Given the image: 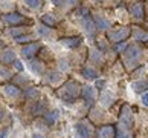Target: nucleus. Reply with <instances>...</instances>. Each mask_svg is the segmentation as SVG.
I'll use <instances>...</instances> for the list:
<instances>
[{"label": "nucleus", "instance_id": "obj_20", "mask_svg": "<svg viewBox=\"0 0 148 138\" xmlns=\"http://www.w3.org/2000/svg\"><path fill=\"white\" fill-rule=\"evenodd\" d=\"M34 115H41V114H46V103L45 101H40V103H35L34 104V107H32V110H31Z\"/></svg>", "mask_w": 148, "mask_h": 138}, {"label": "nucleus", "instance_id": "obj_34", "mask_svg": "<svg viewBox=\"0 0 148 138\" xmlns=\"http://www.w3.org/2000/svg\"><path fill=\"white\" fill-rule=\"evenodd\" d=\"M142 103H144L145 106H148V92H147V94H144V95H142Z\"/></svg>", "mask_w": 148, "mask_h": 138}, {"label": "nucleus", "instance_id": "obj_4", "mask_svg": "<svg viewBox=\"0 0 148 138\" xmlns=\"http://www.w3.org/2000/svg\"><path fill=\"white\" fill-rule=\"evenodd\" d=\"M125 64L127 66H138L139 63V58L142 57V49L138 48V46H128L127 49H125Z\"/></svg>", "mask_w": 148, "mask_h": 138}, {"label": "nucleus", "instance_id": "obj_6", "mask_svg": "<svg viewBox=\"0 0 148 138\" xmlns=\"http://www.w3.org/2000/svg\"><path fill=\"white\" fill-rule=\"evenodd\" d=\"M128 11H130V14L133 15L134 19H138V20H142L145 17V9H144V3H142V2L130 3L128 5Z\"/></svg>", "mask_w": 148, "mask_h": 138}, {"label": "nucleus", "instance_id": "obj_32", "mask_svg": "<svg viewBox=\"0 0 148 138\" xmlns=\"http://www.w3.org/2000/svg\"><path fill=\"white\" fill-rule=\"evenodd\" d=\"M90 55H92V58H93V60H96V62H99V58H101V54L98 52V51H92V54H90Z\"/></svg>", "mask_w": 148, "mask_h": 138}, {"label": "nucleus", "instance_id": "obj_2", "mask_svg": "<svg viewBox=\"0 0 148 138\" xmlns=\"http://www.w3.org/2000/svg\"><path fill=\"white\" fill-rule=\"evenodd\" d=\"M75 137L76 138H93L95 137V128L89 120H81L75 126Z\"/></svg>", "mask_w": 148, "mask_h": 138}, {"label": "nucleus", "instance_id": "obj_21", "mask_svg": "<svg viewBox=\"0 0 148 138\" xmlns=\"http://www.w3.org/2000/svg\"><path fill=\"white\" fill-rule=\"evenodd\" d=\"M41 21L45 23L46 26H49V28H53V26H57V23H58V20L53 17L52 14H46V15H43L41 17Z\"/></svg>", "mask_w": 148, "mask_h": 138}, {"label": "nucleus", "instance_id": "obj_14", "mask_svg": "<svg viewBox=\"0 0 148 138\" xmlns=\"http://www.w3.org/2000/svg\"><path fill=\"white\" fill-rule=\"evenodd\" d=\"M81 25L84 26V29L87 31V34H93V32H95L96 25H95V21H93V19H90L89 14L83 15V19H81Z\"/></svg>", "mask_w": 148, "mask_h": 138}, {"label": "nucleus", "instance_id": "obj_27", "mask_svg": "<svg viewBox=\"0 0 148 138\" xmlns=\"http://www.w3.org/2000/svg\"><path fill=\"white\" fill-rule=\"evenodd\" d=\"M25 32H26V29H25V28H21V26H17V28H12V29H11V34H12L15 38L20 37V35H23Z\"/></svg>", "mask_w": 148, "mask_h": 138}, {"label": "nucleus", "instance_id": "obj_11", "mask_svg": "<svg viewBox=\"0 0 148 138\" xmlns=\"http://www.w3.org/2000/svg\"><path fill=\"white\" fill-rule=\"evenodd\" d=\"M121 123H122V128L130 129L133 126V114L130 112V107L125 106L122 109V118H121Z\"/></svg>", "mask_w": 148, "mask_h": 138}, {"label": "nucleus", "instance_id": "obj_3", "mask_svg": "<svg viewBox=\"0 0 148 138\" xmlns=\"http://www.w3.org/2000/svg\"><path fill=\"white\" fill-rule=\"evenodd\" d=\"M130 34H131V28L121 26V28H116V29H112L107 34V37H108V40H110L112 43H122V42H125L130 37Z\"/></svg>", "mask_w": 148, "mask_h": 138}, {"label": "nucleus", "instance_id": "obj_13", "mask_svg": "<svg viewBox=\"0 0 148 138\" xmlns=\"http://www.w3.org/2000/svg\"><path fill=\"white\" fill-rule=\"evenodd\" d=\"M63 43V45L66 48H70V49H73V48H78L81 45V42H83V38H81L79 35H76V37H64L60 40Z\"/></svg>", "mask_w": 148, "mask_h": 138}, {"label": "nucleus", "instance_id": "obj_31", "mask_svg": "<svg viewBox=\"0 0 148 138\" xmlns=\"http://www.w3.org/2000/svg\"><path fill=\"white\" fill-rule=\"evenodd\" d=\"M0 78H11V72L5 68V66L0 68Z\"/></svg>", "mask_w": 148, "mask_h": 138}, {"label": "nucleus", "instance_id": "obj_19", "mask_svg": "<svg viewBox=\"0 0 148 138\" xmlns=\"http://www.w3.org/2000/svg\"><path fill=\"white\" fill-rule=\"evenodd\" d=\"M81 74H83V77H86V78H96L98 77V72L93 68H90V66H84V68H81Z\"/></svg>", "mask_w": 148, "mask_h": 138}, {"label": "nucleus", "instance_id": "obj_30", "mask_svg": "<svg viewBox=\"0 0 148 138\" xmlns=\"http://www.w3.org/2000/svg\"><path fill=\"white\" fill-rule=\"evenodd\" d=\"M31 40H32V35L31 34H28V35H20V37H17V38H15V42H17V43H31Z\"/></svg>", "mask_w": 148, "mask_h": 138}, {"label": "nucleus", "instance_id": "obj_40", "mask_svg": "<svg viewBox=\"0 0 148 138\" xmlns=\"http://www.w3.org/2000/svg\"><path fill=\"white\" fill-rule=\"evenodd\" d=\"M147 69H148V68H147Z\"/></svg>", "mask_w": 148, "mask_h": 138}, {"label": "nucleus", "instance_id": "obj_28", "mask_svg": "<svg viewBox=\"0 0 148 138\" xmlns=\"http://www.w3.org/2000/svg\"><path fill=\"white\" fill-rule=\"evenodd\" d=\"M38 35H40V37L51 35V28H49V26H40V28H38Z\"/></svg>", "mask_w": 148, "mask_h": 138}, {"label": "nucleus", "instance_id": "obj_37", "mask_svg": "<svg viewBox=\"0 0 148 138\" xmlns=\"http://www.w3.org/2000/svg\"><path fill=\"white\" fill-rule=\"evenodd\" d=\"M104 86H106V81H102V80L101 81L99 80L96 81V87H104Z\"/></svg>", "mask_w": 148, "mask_h": 138}, {"label": "nucleus", "instance_id": "obj_24", "mask_svg": "<svg viewBox=\"0 0 148 138\" xmlns=\"http://www.w3.org/2000/svg\"><path fill=\"white\" fill-rule=\"evenodd\" d=\"M25 3L32 9H40L43 6V0H25Z\"/></svg>", "mask_w": 148, "mask_h": 138}, {"label": "nucleus", "instance_id": "obj_38", "mask_svg": "<svg viewBox=\"0 0 148 138\" xmlns=\"http://www.w3.org/2000/svg\"><path fill=\"white\" fill-rule=\"evenodd\" d=\"M32 138H45V137L40 135V134H34V135H32Z\"/></svg>", "mask_w": 148, "mask_h": 138}, {"label": "nucleus", "instance_id": "obj_33", "mask_svg": "<svg viewBox=\"0 0 148 138\" xmlns=\"http://www.w3.org/2000/svg\"><path fill=\"white\" fill-rule=\"evenodd\" d=\"M14 66L17 68V71H23V64H21L18 60H15V62H14Z\"/></svg>", "mask_w": 148, "mask_h": 138}, {"label": "nucleus", "instance_id": "obj_15", "mask_svg": "<svg viewBox=\"0 0 148 138\" xmlns=\"http://www.w3.org/2000/svg\"><path fill=\"white\" fill-rule=\"evenodd\" d=\"M25 97H26V100H32V101H35L40 98V89L38 87H28V89L25 91Z\"/></svg>", "mask_w": 148, "mask_h": 138}, {"label": "nucleus", "instance_id": "obj_8", "mask_svg": "<svg viewBox=\"0 0 148 138\" xmlns=\"http://www.w3.org/2000/svg\"><path fill=\"white\" fill-rule=\"evenodd\" d=\"M81 97L84 98L86 104H89V106L95 104L96 97H95V89H93L92 86H83L81 87Z\"/></svg>", "mask_w": 148, "mask_h": 138}, {"label": "nucleus", "instance_id": "obj_18", "mask_svg": "<svg viewBox=\"0 0 148 138\" xmlns=\"http://www.w3.org/2000/svg\"><path fill=\"white\" fill-rule=\"evenodd\" d=\"M93 21H95V25L98 26V28H101V29H108V28L112 26V23L108 20H106L104 17H98V15H95V19H93Z\"/></svg>", "mask_w": 148, "mask_h": 138}, {"label": "nucleus", "instance_id": "obj_25", "mask_svg": "<svg viewBox=\"0 0 148 138\" xmlns=\"http://www.w3.org/2000/svg\"><path fill=\"white\" fill-rule=\"evenodd\" d=\"M52 3H55L57 6H72L78 3V0H52Z\"/></svg>", "mask_w": 148, "mask_h": 138}, {"label": "nucleus", "instance_id": "obj_22", "mask_svg": "<svg viewBox=\"0 0 148 138\" xmlns=\"http://www.w3.org/2000/svg\"><path fill=\"white\" fill-rule=\"evenodd\" d=\"M31 69L34 71L35 74H45V66H43L41 62H37V60H34V62H31Z\"/></svg>", "mask_w": 148, "mask_h": 138}, {"label": "nucleus", "instance_id": "obj_7", "mask_svg": "<svg viewBox=\"0 0 148 138\" xmlns=\"http://www.w3.org/2000/svg\"><path fill=\"white\" fill-rule=\"evenodd\" d=\"M41 49V45L40 43H28L26 46L21 48V57H25V58H32L34 55L38 52Z\"/></svg>", "mask_w": 148, "mask_h": 138}, {"label": "nucleus", "instance_id": "obj_23", "mask_svg": "<svg viewBox=\"0 0 148 138\" xmlns=\"http://www.w3.org/2000/svg\"><path fill=\"white\" fill-rule=\"evenodd\" d=\"M134 37L138 42H142V43H147L148 42V32L142 31V29H136L134 31Z\"/></svg>", "mask_w": 148, "mask_h": 138}, {"label": "nucleus", "instance_id": "obj_10", "mask_svg": "<svg viewBox=\"0 0 148 138\" xmlns=\"http://www.w3.org/2000/svg\"><path fill=\"white\" fill-rule=\"evenodd\" d=\"M0 60H2V63L3 64H11V63H14L15 60V52L12 51L11 48H5L2 52H0Z\"/></svg>", "mask_w": 148, "mask_h": 138}, {"label": "nucleus", "instance_id": "obj_29", "mask_svg": "<svg viewBox=\"0 0 148 138\" xmlns=\"http://www.w3.org/2000/svg\"><path fill=\"white\" fill-rule=\"evenodd\" d=\"M60 80H61V74H58V72H52L47 75V81H51V83H57Z\"/></svg>", "mask_w": 148, "mask_h": 138}, {"label": "nucleus", "instance_id": "obj_36", "mask_svg": "<svg viewBox=\"0 0 148 138\" xmlns=\"http://www.w3.org/2000/svg\"><path fill=\"white\" fill-rule=\"evenodd\" d=\"M8 129H3V130H0V138H5V137H6L8 135Z\"/></svg>", "mask_w": 148, "mask_h": 138}, {"label": "nucleus", "instance_id": "obj_26", "mask_svg": "<svg viewBox=\"0 0 148 138\" xmlns=\"http://www.w3.org/2000/svg\"><path fill=\"white\" fill-rule=\"evenodd\" d=\"M110 100H113L112 94H107V92H104L102 95H101V103L104 104V106H108V104H112L113 101H110Z\"/></svg>", "mask_w": 148, "mask_h": 138}, {"label": "nucleus", "instance_id": "obj_1", "mask_svg": "<svg viewBox=\"0 0 148 138\" xmlns=\"http://www.w3.org/2000/svg\"><path fill=\"white\" fill-rule=\"evenodd\" d=\"M81 86L78 81L75 80H67L64 85L58 89V95L63 101L66 103H73L76 98L81 95Z\"/></svg>", "mask_w": 148, "mask_h": 138}, {"label": "nucleus", "instance_id": "obj_39", "mask_svg": "<svg viewBox=\"0 0 148 138\" xmlns=\"http://www.w3.org/2000/svg\"><path fill=\"white\" fill-rule=\"evenodd\" d=\"M3 48H5V43H3V40H2V38H0V51H2Z\"/></svg>", "mask_w": 148, "mask_h": 138}, {"label": "nucleus", "instance_id": "obj_12", "mask_svg": "<svg viewBox=\"0 0 148 138\" xmlns=\"http://www.w3.org/2000/svg\"><path fill=\"white\" fill-rule=\"evenodd\" d=\"M3 92L6 94L8 97H11V98H17V97L21 95L20 87L17 85H14V83H8V85H5L3 86Z\"/></svg>", "mask_w": 148, "mask_h": 138}, {"label": "nucleus", "instance_id": "obj_5", "mask_svg": "<svg viewBox=\"0 0 148 138\" xmlns=\"http://www.w3.org/2000/svg\"><path fill=\"white\" fill-rule=\"evenodd\" d=\"M2 20L6 21L8 25H12V26H17V25H26V23H32V20L26 19L25 15H21L20 12H8V14H3L2 15Z\"/></svg>", "mask_w": 148, "mask_h": 138}, {"label": "nucleus", "instance_id": "obj_9", "mask_svg": "<svg viewBox=\"0 0 148 138\" xmlns=\"http://www.w3.org/2000/svg\"><path fill=\"white\" fill-rule=\"evenodd\" d=\"M98 138H116V128L112 124L102 126L98 130Z\"/></svg>", "mask_w": 148, "mask_h": 138}, {"label": "nucleus", "instance_id": "obj_17", "mask_svg": "<svg viewBox=\"0 0 148 138\" xmlns=\"http://www.w3.org/2000/svg\"><path fill=\"white\" fill-rule=\"evenodd\" d=\"M134 92H144L148 89V80H139V81H134L133 85H131Z\"/></svg>", "mask_w": 148, "mask_h": 138}, {"label": "nucleus", "instance_id": "obj_16", "mask_svg": "<svg viewBox=\"0 0 148 138\" xmlns=\"http://www.w3.org/2000/svg\"><path fill=\"white\" fill-rule=\"evenodd\" d=\"M60 117V112L55 109V110H49V112L45 114V120H46V123L47 124H55L57 123V120Z\"/></svg>", "mask_w": 148, "mask_h": 138}, {"label": "nucleus", "instance_id": "obj_35", "mask_svg": "<svg viewBox=\"0 0 148 138\" xmlns=\"http://www.w3.org/2000/svg\"><path fill=\"white\" fill-rule=\"evenodd\" d=\"M125 49H127V45H118L116 46V51H124L125 52Z\"/></svg>", "mask_w": 148, "mask_h": 138}]
</instances>
